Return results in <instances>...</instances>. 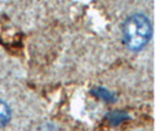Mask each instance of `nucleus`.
<instances>
[{
    "mask_svg": "<svg viewBox=\"0 0 156 131\" xmlns=\"http://www.w3.org/2000/svg\"><path fill=\"white\" fill-rule=\"evenodd\" d=\"M151 34V22L148 16L142 13H134L129 16L122 26L123 43L132 52L141 50L149 42Z\"/></svg>",
    "mask_w": 156,
    "mask_h": 131,
    "instance_id": "nucleus-1",
    "label": "nucleus"
},
{
    "mask_svg": "<svg viewBox=\"0 0 156 131\" xmlns=\"http://www.w3.org/2000/svg\"><path fill=\"white\" fill-rule=\"evenodd\" d=\"M12 117V110L6 102L0 100V128H4Z\"/></svg>",
    "mask_w": 156,
    "mask_h": 131,
    "instance_id": "nucleus-2",
    "label": "nucleus"
}]
</instances>
